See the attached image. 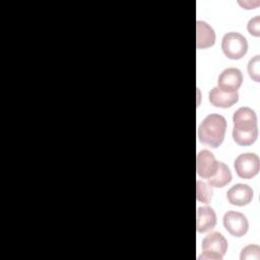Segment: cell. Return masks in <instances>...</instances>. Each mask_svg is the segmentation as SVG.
<instances>
[{"label": "cell", "mask_w": 260, "mask_h": 260, "mask_svg": "<svg viewBox=\"0 0 260 260\" xmlns=\"http://www.w3.org/2000/svg\"><path fill=\"white\" fill-rule=\"evenodd\" d=\"M233 138L239 145H251L258 137L257 116L249 107L239 108L233 116Z\"/></svg>", "instance_id": "6da1fadb"}, {"label": "cell", "mask_w": 260, "mask_h": 260, "mask_svg": "<svg viewBox=\"0 0 260 260\" xmlns=\"http://www.w3.org/2000/svg\"><path fill=\"white\" fill-rule=\"evenodd\" d=\"M225 131V118L219 114H209L198 126L197 136L201 143L217 148L224 139Z\"/></svg>", "instance_id": "7a4b0ae2"}, {"label": "cell", "mask_w": 260, "mask_h": 260, "mask_svg": "<svg viewBox=\"0 0 260 260\" xmlns=\"http://www.w3.org/2000/svg\"><path fill=\"white\" fill-rule=\"evenodd\" d=\"M202 254L198 260H221L228 250V241L218 232H211L202 241Z\"/></svg>", "instance_id": "3957f363"}, {"label": "cell", "mask_w": 260, "mask_h": 260, "mask_svg": "<svg viewBox=\"0 0 260 260\" xmlns=\"http://www.w3.org/2000/svg\"><path fill=\"white\" fill-rule=\"evenodd\" d=\"M221 50L229 59L239 60L247 54V39L237 31L226 32L221 40Z\"/></svg>", "instance_id": "277c9868"}, {"label": "cell", "mask_w": 260, "mask_h": 260, "mask_svg": "<svg viewBox=\"0 0 260 260\" xmlns=\"http://www.w3.org/2000/svg\"><path fill=\"white\" fill-rule=\"evenodd\" d=\"M234 168L240 178L251 179L258 174L260 168V160L258 155L255 153H242L235 159Z\"/></svg>", "instance_id": "5b68a950"}, {"label": "cell", "mask_w": 260, "mask_h": 260, "mask_svg": "<svg viewBox=\"0 0 260 260\" xmlns=\"http://www.w3.org/2000/svg\"><path fill=\"white\" fill-rule=\"evenodd\" d=\"M223 226L234 237L241 238L248 232L249 222L247 217L238 211L229 210L224 213L222 218Z\"/></svg>", "instance_id": "8992f818"}, {"label": "cell", "mask_w": 260, "mask_h": 260, "mask_svg": "<svg viewBox=\"0 0 260 260\" xmlns=\"http://www.w3.org/2000/svg\"><path fill=\"white\" fill-rule=\"evenodd\" d=\"M218 167V161L212 152L207 149L200 150L196 155V171L197 175L203 179L211 178Z\"/></svg>", "instance_id": "52a82bcc"}, {"label": "cell", "mask_w": 260, "mask_h": 260, "mask_svg": "<svg viewBox=\"0 0 260 260\" xmlns=\"http://www.w3.org/2000/svg\"><path fill=\"white\" fill-rule=\"evenodd\" d=\"M243 82V74L238 68H226L218 76L217 87L223 91L235 92L237 91Z\"/></svg>", "instance_id": "ba28073f"}, {"label": "cell", "mask_w": 260, "mask_h": 260, "mask_svg": "<svg viewBox=\"0 0 260 260\" xmlns=\"http://www.w3.org/2000/svg\"><path fill=\"white\" fill-rule=\"evenodd\" d=\"M229 203L236 206H245L253 199V190L247 184H236L226 192Z\"/></svg>", "instance_id": "9c48e42d"}, {"label": "cell", "mask_w": 260, "mask_h": 260, "mask_svg": "<svg viewBox=\"0 0 260 260\" xmlns=\"http://www.w3.org/2000/svg\"><path fill=\"white\" fill-rule=\"evenodd\" d=\"M208 100L212 106L216 108L226 109L238 103L239 93L238 91H235V92L223 91L217 86H215L209 91Z\"/></svg>", "instance_id": "30bf717a"}, {"label": "cell", "mask_w": 260, "mask_h": 260, "mask_svg": "<svg viewBox=\"0 0 260 260\" xmlns=\"http://www.w3.org/2000/svg\"><path fill=\"white\" fill-rule=\"evenodd\" d=\"M215 44L214 29L205 21H196V48L198 50L207 49Z\"/></svg>", "instance_id": "8fae6325"}, {"label": "cell", "mask_w": 260, "mask_h": 260, "mask_svg": "<svg viewBox=\"0 0 260 260\" xmlns=\"http://www.w3.org/2000/svg\"><path fill=\"white\" fill-rule=\"evenodd\" d=\"M216 224L215 211L209 206H201L196 211V230L198 233L211 231Z\"/></svg>", "instance_id": "7c38bea8"}, {"label": "cell", "mask_w": 260, "mask_h": 260, "mask_svg": "<svg viewBox=\"0 0 260 260\" xmlns=\"http://www.w3.org/2000/svg\"><path fill=\"white\" fill-rule=\"evenodd\" d=\"M233 179L229 167L222 161H218V167L215 174L208 179V184L215 188H222L228 185Z\"/></svg>", "instance_id": "4fadbf2b"}, {"label": "cell", "mask_w": 260, "mask_h": 260, "mask_svg": "<svg viewBox=\"0 0 260 260\" xmlns=\"http://www.w3.org/2000/svg\"><path fill=\"white\" fill-rule=\"evenodd\" d=\"M213 197L212 186L208 183L203 182L201 180H197L196 182V198L197 201L208 204Z\"/></svg>", "instance_id": "5bb4252c"}, {"label": "cell", "mask_w": 260, "mask_h": 260, "mask_svg": "<svg viewBox=\"0 0 260 260\" xmlns=\"http://www.w3.org/2000/svg\"><path fill=\"white\" fill-rule=\"evenodd\" d=\"M247 70H248L249 76L255 82H259L260 80V56L259 55H256L249 61Z\"/></svg>", "instance_id": "9a60e30c"}, {"label": "cell", "mask_w": 260, "mask_h": 260, "mask_svg": "<svg viewBox=\"0 0 260 260\" xmlns=\"http://www.w3.org/2000/svg\"><path fill=\"white\" fill-rule=\"evenodd\" d=\"M241 260H259L260 259V247L258 245L246 246L240 255Z\"/></svg>", "instance_id": "2e32d148"}, {"label": "cell", "mask_w": 260, "mask_h": 260, "mask_svg": "<svg viewBox=\"0 0 260 260\" xmlns=\"http://www.w3.org/2000/svg\"><path fill=\"white\" fill-rule=\"evenodd\" d=\"M247 29L250 35L258 38L260 36V16L256 15L251 18L247 24Z\"/></svg>", "instance_id": "e0dca14e"}]
</instances>
